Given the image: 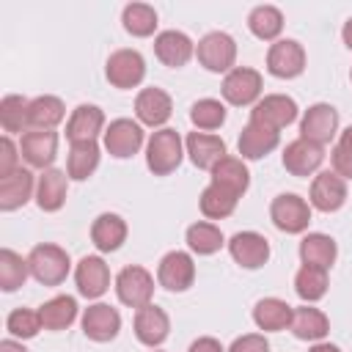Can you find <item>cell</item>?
I'll return each instance as SVG.
<instances>
[{"label": "cell", "instance_id": "6da1fadb", "mask_svg": "<svg viewBox=\"0 0 352 352\" xmlns=\"http://www.w3.org/2000/svg\"><path fill=\"white\" fill-rule=\"evenodd\" d=\"M182 154H184V143H182L179 132L170 126L157 129L146 143V165L154 176L173 173L182 162Z\"/></svg>", "mask_w": 352, "mask_h": 352}, {"label": "cell", "instance_id": "7a4b0ae2", "mask_svg": "<svg viewBox=\"0 0 352 352\" xmlns=\"http://www.w3.org/2000/svg\"><path fill=\"white\" fill-rule=\"evenodd\" d=\"M28 264H30V275L44 286L63 283L66 275H69V267H72L69 253L63 248H58V245H50V242L36 245L30 250V256H28Z\"/></svg>", "mask_w": 352, "mask_h": 352}, {"label": "cell", "instance_id": "3957f363", "mask_svg": "<svg viewBox=\"0 0 352 352\" xmlns=\"http://www.w3.org/2000/svg\"><path fill=\"white\" fill-rule=\"evenodd\" d=\"M195 58L206 72H214V74L226 72L228 74L234 69V60H236V41L223 30H212L195 44Z\"/></svg>", "mask_w": 352, "mask_h": 352}, {"label": "cell", "instance_id": "277c9868", "mask_svg": "<svg viewBox=\"0 0 352 352\" xmlns=\"http://www.w3.org/2000/svg\"><path fill=\"white\" fill-rule=\"evenodd\" d=\"M104 77L113 88H135L146 77V60L138 50H116L104 63Z\"/></svg>", "mask_w": 352, "mask_h": 352}, {"label": "cell", "instance_id": "5b68a950", "mask_svg": "<svg viewBox=\"0 0 352 352\" xmlns=\"http://www.w3.org/2000/svg\"><path fill=\"white\" fill-rule=\"evenodd\" d=\"M261 74L250 66H234L226 77H223V99L234 107H245V104H256L261 96Z\"/></svg>", "mask_w": 352, "mask_h": 352}, {"label": "cell", "instance_id": "8992f818", "mask_svg": "<svg viewBox=\"0 0 352 352\" xmlns=\"http://www.w3.org/2000/svg\"><path fill=\"white\" fill-rule=\"evenodd\" d=\"M116 294L124 305L129 308H143L151 302L154 297V278L148 270L132 264V267H124L118 275H116Z\"/></svg>", "mask_w": 352, "mask_h": 352}, {"label": "cell", "instance_id": "52a82bcc", "mask_svg": "<svg viewBox=\"0 0 352 352\" xmlns=\"http://www.w3.org/2000/svg\"><path fill=\"white\" fill-rule=\"evenodd\" d=\"M270 217H272L275 228H280L286 234H302L311 223V206L305 198H300L294 192H280L270 206Z\"/></svg>", "mask_w": 352, "mask_h": 352}, {"label": "cell", "instance_id": "ba28073f", "mask_svg": "<svg viewBox=\"0 0 352 352\" xmlns=\"http://www.w3.org/2000/svg\"><path fill=\"white\" fill-rule=\"evenodd\" d=\"M302 69H305V50H302L300 41H294V38H278L267 50V72L272 77L292 80V77H300Z\"/></svg>", "mask_w": 352, "mask_h": 352}, {"label": "cell", "instance_id": "9c48e42d", "mask_svg": "<svg viewBox=\"0 0 352 352\" xmlns=\"http://www.w3.org/2000/svg\"><path fill=\"white\" fill-rule=\"evenodd\" d=\"M195 280V261L184 250H170L160 258L157 283L168 292H187Z\"/></svg>", "mask_w": 352, "mask_h": 352}, {"label": "cell", "instance_id": "30bf717a", "mask_svg": "<svg viewBox=\"0 0 352 352\" xmlns=\"http://www.w3.org/2000/svg\"><path fill=\"white\" fill-rule=\"evenodd\" d=\"M338 132V110L327 102H316L311 104L305 113H302V121H300V138L311 140V143H330Z\"/></svg>", "mask_w": 352, "mask_h": 352}, {"label": "cell", "instance_id": "8fae6325", "mask_svg": "<svg viewBox=\"0 0 352 352\" xmlns=\"http://www.w3.org/2000/svg\"><path fill=\"white\" fill-rule=\"evenodd\" d=\"M102 138H104V148L110 151V157L126 160V157L140 151V146H143V126L138 121H132V118H116V121L107 124Z\"/></svg>", "mask_w": 352, "mask_h": 352}, {"label": "cell", "instance_id": "7c38bea8", "mask_svg": "<svg viewBox=\"0 0 352 352\" xmlns=\"http://www.w3.org/2000/svg\"><path fill=\"white\" fill-rule=\"evenodd\" d=\"M228 253H231V258H234L239 267H245V270H258V267H264L267 258H270V242H267V236L258 234V231H239V234H234V236L228 239Z\"/></svg>", "mask_w": 352, "mask_h": 352}, {"label": "cell", "instance_id": "4fadbf2b", "mask_svg": "<svg viewBox=\"0 0 352 352\" xmlns=\"http://www.w3.org/2000/svg\"><path fill=\"white\" fill-rule=\"evenodd\" d=\"M297 118V102L286 94H270L264 99H258L250 110V121H258V124H267L272 129H283L289 126L292 121Z\"/></svg>", "mask_w": 352, "mask_h": 352}, {"label": "cell", "instance_id": "5bb4252c", "mask_svg": "<svg viewBox=\"0 0 352 352\" xmlns=\"http://www.w3.org/2000/svg\"><path fill=\"white\" fill-rule=\"evenodd\" d=\"M19 151L30 168L47 170L58 157V132L55 129H28L22 135Z\"/></svg>", "mask_w": 352, "mask_h": 352}, {"label": "cell", "instance_id": "9a60e30c", "mask_svg": "<svg viewBox=\"0 0 352 352\" xmlns=\"http://www.w3.org/2000/svg\"><path fill=\"white\" fill-rule=\"evenodd\" d=\"M74 283L77 292L88 300L102 297L110 289V270L102 256H82L74 267Z\"/></svg>", "mask_w": 352, "mask_h": 352}, {"label": "cell", "instance_id": "2e32d148", "mask_svg": "<svg viewBox=\"0 0 352 352\" xmlns=\"http://www.w3.org/2000/svg\"><path fill=\"white\" fill-rule=\"evenodd\" d=\"M346 201V182L336 170H322L311 182V206L319 212H338Z\"/></svg>", "mask_w": 352, "mask_h": 352}, {"label": "cell", "instance_id": "e0dca14e", "mask_svg": "<svg viewBox=\"0 0 352 352\" xmlns=\"http://www.w3.org/2000/svg\"><path fill=\"white\" fill-rule=\"evenodd\" d=\"M121 330V316L116 308H110L107 302H94L82 311V333L91 341H113Z\"/></svg>", "mask_w": 352, "mask_h": 352}, {"label": "cell", "instance_id": "ac0fdd59", "mask_svg": "<svg viewBox=\"0 0 352 352\" xmlns=\"http://www.w3.org/2000/svg\"><path fill=\"white\" fill-rule=\"evenodd\" d=\"M322 160H324V148L319 143L305 140V138H297V140H292L283 148V168L292 176H311V173H316Z\"/></svg>", "mask_w": 352, "mask_h": 352}, {"label": "cell", "instance_id": "d6986e66", "mask_svg": "<svg viewBox=\"0 0 352 352\" xmlns=\"http://www.w3.org/2000/svg\"><path fill=\"white\" fill-rule=\"evenodd\" d=\"M170 113H173V102L162 88H143L135 96V116L146 126L162 129L165 121L170 118Z\"/></svg>", "mask_w": 352, "mask_h": 352}, {"label": "cell", "instance_id": "ffe728a7", "mask_svg": "<svg viewBox=\"0 0 352 352\" xmlns=\"http://www.w3.org/2000/svg\"><path fill=\"white\" fill-rule=\"evenodd\" d=\"M278 143H280L278 129H272L267 124H258V121H248V126L242 129V135L236 140V148H239L242 160H261L272 148H278Z\"/></svg>", "mask_w": 352, "mask_h": 352}, {"label": "cell", "instance_id": "44dd1931", "mask_svg": "<svg viewBox=\"0 0 352 352\" xmlns=\"http://www.w3.org/2000/svg\"><path fill=\"white\" fill-rule=\"evenodd\" d=\"M104 129V113L96 104H77L66 121L69 143H91Z\"/></svg>", "mask_w": 352, "mask_h": 352}, {"label": "cell", "instance_id": "7402d4cb", "mask_svg": "<svg viewBox=\"0 0 352 352\" xmlns=\"http://www.w3.org/2000/svg\"><path fill=\"white\" fill-rule=\"evenodd\" d=\"M184 148H187V154H190V162H192L195 168H201V170H209V173H212V168H214L223 157H228L223 138L209 135V132H190L187 140H184Z\"/></svg>", "mask_w": 352, "mask_h": 352}, {"label": "cell", "instance_id": "603a6c76", "mask_svg": "<svg viewBox=\"0 0 352 352\" xmlns=\"http://www.w3.org/2000/svg\"><path fill=\"white\" fill-rule=\"evenodd\" d=\"M170 333V319L162 308H157L154 302L138 308L135 314V336L140 344L146 346H160Z\"/></svg>", "mask_w": 352, "mask_h": 352}, {"label": "cell", "instance_id": "cb8c5ba5", "mask_svg": "<svg viewBox=\"0 0 352 352\" xmlns=\"http://www.w3.org/2000/svg\"><path fill=\"white\" fill-rule=\"evenodd\" d=\"M154 55H157L165 66L179 69V66H184V63L195 55V44H192L190 36L182 33V30H162V33H157V38H154Z\"/></svg>", "mask_w": 352, "mask_h": 352}, {"label": "cell", "instance_id": "d4e9b609", "mask_svg": "<svg viewBox=\"0 0 352 352\" xmlns=\"http://www.w3.org/2000/svg\"><path fill=\"white\" fill-rule=\"evenodd\" d=\"M91 242L102 253H113L126 242V223L116 212H102L91 226Z\"/></svg>", "mask_w": 352, "mask_h": 352}, {"label": "cell", "instance_id": "484cf974", "mask_svg": "<svg viewBox=\"0 0 352 352\" xmlns=\"http://www.w3.org/2000/svg\"><path fill=\"white\" fill-rule=\"evenodd\" d=\"M289 330H292L300 341H316V344H319V341L330 333V319H327L319 308H314V305L305 302V305L294 308Z\"/></svg>", "mask_w": 352, "mask_h": 352}, {"label": "cell", "instance_id": "4316f807", "mask_svg": "<svg viewBox=\"0 0 352 352\" xmlns=\"http://www.w3.org/2000/svg\"><path fill=\"white\" fill-rule=\"evenodd\" d=\"M33 195V173L28 168H16L11 176L0 179V209L14 212L25 206Z\"/></svg>", "mask_w": 352, "mask_h": 352}, {"label": "cell", "instance_id": "83f0119b", "mask_svg": "<svg viewBox=\"0 0 352 352\" xmlns=\"http://www.w3.org/2000/svg\"><path fill=\"white\" fill-rule=\"evenodd\" d=\"M292 314L294 308L286 302V300H278V297H264L256 302L253 308V322L258 330L264 333H278V330H286L292 324Z\"/></svg>", "mask_w": 352, "mask_h": 352}, {"label": "cell", "instance_id": "f1b7e54d", "mask_svg": "<svg viewBox=\"0 0 352 352\" xmlns=\"http://www.w3.org/2000/svg\"><path fill=\"white\" fill-rule=\"evenodd\" d=\"M66 176L58 168H47L36 182V204L41 212H58L66 201Z\"/></svg>", "mask_w": 352, "mask_h": 352}, {"label": "cell", "instance_id": "f546056e", "mask_svg": "<svg viewBox=\"0 0 352 352\" xmlns=\"http://www.w3.org/2000/svg\"><path fill=\"white\" fill-rule=\"evenodd\" d=\"M336 253H338L336 239L327 236V234H319V231L305 234L302 242H300V258H302V264H308V267L330 270L333 261H336Z\"/></svg>", "mask_w": 352, "mask_h": 352}, {"label": "cell", "instance_id": "4dcf8cb0", "mask_svg": "<svg viewBox=\"0 0 352 352\" xmlns=\"http://www.w3.org/2000/svg\"><path fill=\"white\" fill-rule=\"evenodd\" d=\"M212 184H220L223 190H228V192H234L239 198L250 184V173H248L242 157H223L212 168Z\"/></svg>", "mask_w": 352, "mask_h": 352}, {"label": "cell", "instance_id": "1f68e13d", "mask_svg": "<svg viewBox=\"0 0 352 352\" xmlns=\"http://www.w3.org/2000/svg\"><path fill=\"white\" fill-rule=\"evenodd\" d=\"M38 316L44 330H66L77 319V300L69 294H58L38 308Z\"/></svg>", "mask_w": 352, "mask_h": 352}, {"label": "cell", "instance_id": "d6a6232c", "mask_svg": "<svg viewBox=\"0 0 352 352\" xmlns=\"http://www.w3.org/2000/svg\"><path fill=\"white\" fill-rule=\"evenodd\" d=\"M99 165V146L96 140L91 143H72L69 148V160H66V173L74 182H85Z\"/></svg>", "mask_w": 352, "mask_h": 352}, {"label": "cell", "instance_id": "836d02e7", "mask_svg": "<svg viewBox=\"0 0 352 352\" xmlns=\"http://www.w3.org/2000/svg\"><path fill=\"white\" fill-rule=\"evenodd\" d=\"M248 28L261 41H275L283 30V14L275 6H256L248 16Z\"/></svg>", "mask_w": 352, "mask_h": 352}, {"label": "cell", "instance_id": "e575fe53", "mask_svg": "<svg viewBox=\"0 0 352 352\" xmlns=\"http://www.w3.org/2000/svg\"><path fill=\"white\" fill-rule=\"evenodd\" d=\"M66 116V107L58 96H36L30 99V129H55Z\"/></svg>", "mask_w": 352, "mask_h": 352}, {"label": "cell", "instance_id": "d590c367", "mask_svg": "<svg viewBox=\"0 0 352 352\" xmlns=\"http://www.w3.org/2000/svg\"><path fill=\"white\" fill-rule=\"evenodd\" d=\"M327 286H330V280H327V270L302 264V267L297 270V275H294V292H297V297L305 300V302H316V300H322V297L327 294Z\"/></svg>", "mask_w": 352, "mask_h": 352}, {"label": "cell", "instance_id": "8d00e7d4", "mask_svg": "<svg viewBox=\"0 0 352 352\" xmlns=\"http://www.w3.org/2000/svg\"><path fill=\"white\" fill-rule=\"evenodd\" d=\"M0 124L6 132H28L30 129V102L25 96L8 94L0 102Z\"/></svg>", "mask_w": 352, "mask_h": 352}, {"label": "cell", "instance_id": "74e56055", "mask_svg": "<svg viewBox=\"0 0 352 352\" xmlns=\"http://www.w3.org/2000/svg\"><path fill=\"white\" fill-rule=\"evenodd\" d=\"M187 245L198 256H212V253H217L226 245V239H223V231L214 223L198 220V223H192L187 228Z\"/></svg>", "mask_w": 352, "mask_h": 352}, {"label": "cell", "instance_id": "f35d334b", "mask_svg": "<svg viewBox=\"0 0 352 352\" xmlns=\"http://www.w3.org/2000/svg\"><path fill=\"white\" fill-rule=\"evenodd\" d=\"M30 275V264L28 258H22L19 253H14L11 248L0 250V289L3 292H16Z\"/></svg>", "mask_w": 352, "mask_h": 352}, {"label": "cell", "instance_id": "ab89813d", "mask_svg": "<svg viewBox=\"0 0 352 352\" xmlns=\"http://www.w3.org/2000/svg\"><path fill=\"white\" fill-rule=\"evenodd\" d=\"M236 201H239V198H236L234 192L223 190L220 184L204 187V192H201V198H198L201 212H204L209 220H223V217H228V214L236 209Z\"/></svg>", "mask_w": 352, "mask_h": 352}, {"label": "cell", "instance_id": "60d3db41", "mask_svg": "<svg viewBox=\"0 0 352 352\" xmlns=\"http://www.w3.org/2000/svg\"><path fill=\"white\" fill-rule=\"evenodd\" d=\"M121 22H124V30L138 36V38H146L157 30V11L146 3H129L121 14Z\"/></svg>", "mask_w": 352, "mask_h": 352}, {"label": "cell", "instance_id": "b9f144b4", "mask_svg": "<svg viewBox=\"0 0 352 352\" xmlns=\"http://www.w3.org/2000/svg\"><path fill=\"white\" fill-rule=\"evenodd\" d=\"M190 121L195 129H217L223 121H226V104L220 99H198L192 107H190Z\"/></svg>", "mask_w": 352, "mask_h": 352}, {"label": "cell", "instance_id": "7bdbcfd3", "mask_svg": "<svg viewBox=\"0 0 352 352\" xmlns=\"http://www.w3.org/2000/svg\"><path fill=\"white\" fill-rule=\"evenodd\" d=\"M44 324H41V316H38V311H30V308H16V311H11L8 314V319H6V330L14 336V338H33L38 330H41Z\"/></svg>", "mask_w": 352, "mask_h": 352}, {"label": "cell", "instance_id": "ee69618b", "mask_svg": "<svg viewBox=\"0 0 352 352\" xmlns=\"http://www.w3.org/2000/svg\"><path fill=\"white\" fill-rule=\"evenodd\" d=\"M330 160H333V170L341 176V179H352V126H346L333 151H330Z\"/></svg>", "mask_w": 352, "mask_h": 352}, {"label": "cell", "instance_id": "f6af8a7d", "mask_svg": "<svg viewBox=\"0 0 352 352\" xmlns=\"http://www.w3.org/2000/svg\"><path fill=\"white\" fill-rule=\"evenodd\" d=\"M16 146H14V140L8 138V135H3L0 138V179H6V176H11L19 165H16Z\"/></svg>", "mask_w": 352, "mask_h": 352}, {"label": "cell", "instance_id": "bcb514c9", "mask_svg": "<svg viewBox=\"0 0 352 352\" xmlns=\"http://www.w3.org/2000/svg\"><path fill=\"white\" fill-rule=\"evenodd\" d=\"M228 352H270V341L261 333H248V336L234 338Z\"/></svg>", "mask_w": 352, "mask_h": 352}, {"label": "cell", "instance_id": "7dc6e473", "mask_svg": "<svg viewBox=\"0 0 352 352\" xmlns=\"http://www.w3.org/2000/svg\"><path fill=\"white\" fill-rule=\"evenodd\" d=\"M187 352H226V349H223V344H220L217 338H212V336H201V338H195V341L190 344Z\"/></svg>", "mask_w": 352, "mask_h": 352}, {"label": "cell", "instance_id": "c3c4849f", "mask_svg": "<svg viewBox=\"0 0 352 352\" xmlns=\"http://www.w3.org/2000/svg\"><path fill=\"white\" fill-rule=\"evenodd\" d=\"M0 352H28L19 341H14V338H3L0 341Z\"/></svg>", "mask_w": 352, "mask_h": 352}, {"label": "cell", "instance_id": "681fc988", "mask_svg": "<svg viewBox=\"0 0 352 352\" xmlns=\"http://www.w3.org/2000/svg\"><path fill=\"white\" fill-rule=\"evenodd\" d=\"M341 38H344V44L352 50V16L344 22V28H341Z\"/></svg>", "mask_w": 352, "mask_h": 352}, {"label": "cell", "instance_id": "f907efd6", "mask_svg": "<svg viewBox=\"0 0 352 352\" xmlns=\"http://www.w3.org/2000/svg\"><path fill=\"white\" fill-rule=\"evenodd\" d=\"M308 352H341L336 344H327V341H319V344H314Z\"/></svg>", "mask_w": 352, "mask_h": 352}, {"label": "cell", "instance_id": "816d5d0a", "mask_svg": "<svg viewBox=\"0 0 352 352\" xmlns=\"http://www.w3.org/2000/svg\"><path fill=\"white\" fill-rule=\"evenodd\" d=\"M349 80H352V72H349Z\"/></svg>", "mask_w": 352, "mask_h": 352}]
</instances>
